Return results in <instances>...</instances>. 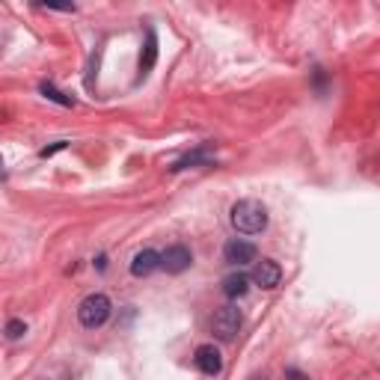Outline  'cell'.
<instances>
[{"label": "cell", "instance_id": "cell-7", "mask_svg": "<svg viewBox=\"0 0 380 380\" xmlns=\"http://www.w3.org/2000/svg\"><path fill=\"white\" fill-rule=\"evenodd\" d=\"M193 363H196L199 372L208 374V377H214V374L223 372V356H220V351L214 348V345H199L196 354H193Z\"/></svg>", "mask_w": 380, "mask_h": 380}, {"label": "cell", "instance_id": "cell-3", "mask_svg": "<svg viewBox=\"0 0 380 380\" xmlns=\"http://www.w3.org/2000/svg\"><path fill=\"white\" fill-rule=\"evenodd\" d=\"M241 324H244V315H241V309H238V306H223V309L214 312L211 330H214V336H217V339L229 342V339H235V333L241 330Z\"/></svg>", "mask_w": 380, "mask_h": 380}, {"label": "cell", "instance_id": "cell-1", "mask_svg": "<svg viewBox=\"0 0 380 380\" xmlns=\"http://www.w3.org/2000/svg\"><path fill=\"white\" fill-rule=\"evenodd\" d=\"M232 226L241 235H259L267 229V208L255 199H241L232 205Z\"/></svg>", "mask_w": 380, "mask_h": 380}, {"label": "cell", "instance_id": "cell-11", "mask_svg": "<svg viewBox=\"0 0 380 380\" xmlns=\"http://www.w3.org/2000/svg\"><path fill=\"white\" fill-rule=\"evenodd\" d=\"M187 166H211V155L208 149H196V152H187L184 158H178L170 170L178 173V170H187Z\"/></svg>", "mask_w": 380, "mask_h": 380}, {"label": "cell", "instance_id": "cell-12", "mask_svg": "<svg viewBox=\"0 0 380 380\" xmlns=\"http://www.w3.org/2000/svg\"><path fill=\"white\" fill-rule=\"evenodd\" d=\"M39 89H42V95H45V98H51V102H57V104H63V107H72V104H74L69 95H65V93H60V89L54 86V84H48V81H45Z\"/></svg>", "mask_w": 380, "mask_h": 380}, {"label": "cell", "instance_id": "cell-14", "mask_svg": "<svg viewBox=\"0 0 380 380\" xmlns=\"http://www.w3.org/2000/svg\"><path fill=\"white\" fill-rule=\"evenodd\" d=\"M65 146H69V143H65V140H60V143H54V146H45L39 155H42V158H51V155H57V152H63Z\"/></svg>", "mask_w": 380, "mask_h": 380}, {"label": "cell", "instance_id": "cell-16", "mask_svg": "<svg viewBox=\"0 0 380 380\" xmlns=\"http://www.w3.org/2000/svg\"><path fill=\"white\" fill-rule=\"evenodd\" d=\"M0 182H6V170H3V158H0Z\"/></svg>", "mask_w": 380, "mask_h": 380}, {"label": "cell", "instance_id": "cell-5", "mask_svg": "<svg viewBox=\"0 0 380 380\" xmlns=\"http://www.w3.org/2000/svg\"><path fill=\"white\" fill-rule=\"evenodd\" d=\"M279 279H283V267H279L274 259H262V262H255L253 264V274H250V283L255 285H262V288H276L279 285Z\"/></svg>", "mask_w": 380, "mask_h": 380}, {"label": "cell", "instance_id": "cell-9", "mask_svg": "<svg viewBox=\"0 0 380 380\" xmlns=\"http://www.w3.org/2000/svg\"><path fill=\"white\" fill-rule=\"evenodd\" d=\"M250 292V274H229L226 279H223V294H226L229 300H238Z\"/></svg>", "mask_w": 380, "mask_h": 380}, {"label": "cell", "instance_id": "cell-8", "mask_svg": "<svg viewBox=\"0 0 380 380\" xmlns=\"http://www.w3.org/2000/svg\"><path fill=\"white\" fill-rule=\"evenodd\" d=\"M161 267V253L158 250H140L131 259V274L134 276H149Z\"/></svg>", "mask_w": 380, "mask_h": 380}, {"label": "cell", "instance_id": "cell-10", "mask_svg": "<svg viewBox=\"0 0 380 380\" xmlns=\"http://www.w3.org/2000/svg\"><path fill=\"white\" fill-rule=\"evenodd\" d=\"M155 60H158V36H155V27L146 30V51L140 54V77H146L155 69Z\"/></svg>", "mask_w": 380, "mask_h": 380}, {"label": "cell", "instance_id": "cell-15", "mask_svg": "<svg viewBox=\"0 0 380 380\" xmlns=\"http://www.w3.org/2000/svg\"><path fill=\"white\" fill-rule=\"evenodd\" d=\"M285 380H309L303 372H297V368H285Z\"/></svg>", "mask_w": 380, "mask_h": 380}, {"label": "cell", "instance_id": "cell-4", "mask_svg": "<svg viewBox=\"0 0 380 380\" xmlns=\"http://www.w3.org/2000/svg\"><path fill=\"white\" fill-rule=\"evenodd\" d=\"M190 262H193V253L184 244H173V247H166V253H161V267L166 274H184Z\"/></svg>", "mask_w": 380, "mask_h": 380}, {"label": "cell", "instance_id": "cell-6", "mask_svg": "<svg viewBox=\"0 0 380 380\" xmlns=\"http://www.w3.org/2000/svg\"><path fill=\"white\" fill-rule=\"evenodd\" d=\"M255 255H259L255 244L244 241V238H232L226 247H223V259H226L229 264H247V262H255Z\"/></svg>", "mask_w": 380, "mask_h": 380}, {"label": "cell", "instance_id": "cell-13", "mask_svg": "<svg viewBox=\"0 0 380 380\" xmlns=\"http://www.w3.org/2000/svg\"><path fill=\"white\" fill-rule=\"evenodd\" d=\"M3 333H6V339H21V336L27 333V324L21 321V318H13V321H9L6 327H3Z\"/></svg>", "mask_w": 380, "mask_h": 380}, {"label": "cell", "instance_id": "cell-2", "mask_svg": "<svg viewBox=\"0 0 380 380\" xmlns=\"http://www.w3.org/2000/svg\"><path fill=\"white\" fill-rule=\"evenodd\" d=\"M110 312H113L110 297L102 292H93L81 300V306H77V321H81V327H86V330H98L107 324Z\"/></svg>", "mask_w": 380, "mask_h": 380}]
</instances>
